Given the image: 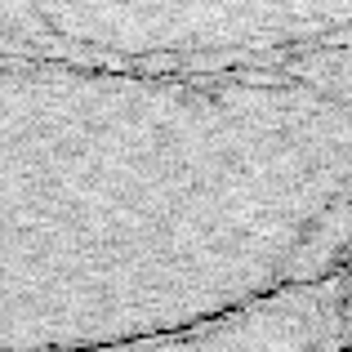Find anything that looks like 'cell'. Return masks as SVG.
Returning a JSON list of instances; mask_svg holds the SVG:
<instances>
[{
    "label": "cell",
    "mask_w": 352,
    "mask_h": 352,
    "mask_svg": "<svg viewBox=\"0 0 352 352\" xmlns=\"http://www.w3.org/2000/svg\"><path fill=\"white\" fill-rule=\"evenodd\" d=\"M0 72V352L161 339L294 290L352 188V94L290 67Z\"/></svg>",
    "instance_id": "obj_1"
},
{
    "label": "cell",
    "mask_w": 352,
    "mask_h": 352,
    "mask_svg": "<svg viewBox=\"0 0 352 352\" xmlns=\"http://www.w3.org/2000/svg\"><path fill=\"white\" fill-rule=\"evenodd\" d=\"M352 36V0H0V45L125 67H281Z\"/></svg>",
    "instance_id": "obj_2"
},
{
    "label": "cell",
    "mask_w": 352,
    "mask_h": 352,
    "mask_svg": "<svg viewBox=\"0 0 352 352\" xmlns=\"http://www.w3.org/2000/svg\"><path fill=\"white\" fill-rule=\"evenodd\" d=\"M326 303L308 290H285L267 303L236 312V317L210 321L197 330L161 339H134L116 348H94V352H321V326H326Z\"/></svg>",
    "instance_id": "obj_3"
}]
</instances>
